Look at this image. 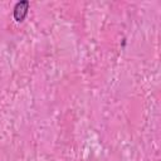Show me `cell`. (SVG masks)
I'll list each match as a JSON object with an SVG mask.
<instances>
[{
	"label": "cell",
	"mask_w": 161,
	"mask_h": 161,
	"mask_svg": "<svg viewBox=\"0 0 161 161\" xmlns=\"http://www.w3.org/2000/svg\"><path fill=\"white\" fill-rule=\"evenodd\" d=\"M28 9H29V1L24 0V1H20L15 5L14 8V18L16 21H23V19L28 14Z\"/></svg>",
	"instance_id": "1"
}]
</instances>
